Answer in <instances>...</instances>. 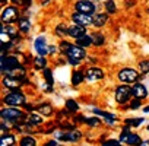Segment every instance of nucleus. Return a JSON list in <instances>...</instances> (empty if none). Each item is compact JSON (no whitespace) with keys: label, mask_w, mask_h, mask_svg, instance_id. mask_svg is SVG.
I'll list each match as a JSON object with an SVG mask.
<instances>
[{"label":"nucleus","mask_w":149,"mask_h":146,"mask_svg":"<svg viewBox=\"0 0 149 146\" xmlns=\"http://www.w3.org/2000/svg\"><path fill=\"white\" fill-rule=\"evenodd\" d=\"M26 102H28V98L22 88L10 89L9 92H6L2 97V104L6 107H21L22 108Z\"/></svg>","instance_id":"nucleus-1"},{"label":"nucleus","mask_w":149,"mask_h":146,"mask_svg":"<svg viewBox=\"0 0 149 146\" xmlns=\"http://www.w3.org/2000/svg\"><path fill=\"white\" fill-rule=\"evenodd\" d=\"M142 73L139 72V69L130 67V66H123L117 70L116 78L120 83H126V85H134L136 82L140 81Z\"/></svg>","instance_id":"nucleus-2"},{"label":"nucleus","mask_w":149,"mask_h":146,"mask_svg":"<svg viewBox=\"0 0 149 146\" xmlns=\"http://www.w3.org/2000/svg\"><path fill=\"white\" fill-rule=\"evenodd\" d=\"M26 114H28V113H26L24 108H21V107H3V108H2V113H0V115H2V120L8 121L10 126L25 121Z\"/></svg>","instance_id":"nucleus-3"},{"label":"nucleus","mask_w":149,"mask_h":146,"mask_svg":"<svg viewBox=\"0 0 149 146\" xmlns=\"http://www.w3.org/2000/svg\"><path fill=\"white\" fill-rule=\"evenodd\" d=\"M21 6H16V5H6V6H2V13H0V18H2V24L5 25H12V24H16L21 18V10H19Z\"/></svg>","instance_id":"nucleus-4"},{"label":"nucleus","mask_w":149,"mask_h":146,"mask_svg":"<svg viewBox=\"0 0 149 146\" xmlns=\"http://www.w3.org/2000/svg\"><path fill=\"white\" fill-rule=\"evenodd\" d=\"M114 99L118 105H126L132 101L133 98V92H132V85H126V83H120L114 88Z\"/></svg>","instance_id":"nucleus-5"},{"label":"nucleus","mask_w":149,"mask_h":146,"mask_svg":"<svg viewBox=\"0 0 149 146\" xmlns=\"http://www.w3.org/2000/svg\"><path fill=\"white\" fill-rule=\"evenodd\" d=\"M117 139H118L121 143L127 145V146H136V145H139L140 142H143L142 136H140L139 133L133 131L132 127H129V126H126V124L123 126V129H121V131H120V134H118Z\"/></svg>","instance_id":"nucleus-6"},{"label":"nucleus","mask_w":149,"mask_h":146,"mask_svg":"<svg viewBox=\"0 0 149 146\" xmlns=\"http://www.w3.org/2000/svg\"><path fill=\"white\" fill-rule=\"evenodd\" d=\"M98 3L100 2H94V0H76L73 3V10L81 13H88V15H95L101 9Z\"/></svg>","instance_id":"nucleus-7"},{"label":"nucleus","mask_w":149,"mask_h":146,"mask_svg":"<svg viewBox=\"0 0 149 146\" xmlns=\"http://www.w3.org/2000/svg\"><path fill=\"white\" fill-rule=\"evenodd\" d=\"M0 64H2V75H8V73L13 72L15 69L21 67V60L18 58V56L13 54H5V51H2V58H0Z\"/></svg>","instance_id":"nucleus-8"},{"label":"nucleus","mask_w":149,"mask_h":146,"mask_svg":"<svg viewBox=\"0 0 149 146\" xmlns=\"http://www.w3.org/2000/svg\"><path fill=\"white\" fill-rule=\"evenodd\" d=\"M105 76L104 73V69L100 67V66H89L86 70H85V82L86 83H97V82H101Z\"/></svg>","instance_id":"nucleus-9"},{"label":"nucleus","mask_w":149,"mask_h":146,"mask_svg":"<svg viewBox=\"0 0 149 146\" xmlns=\"http://www.w3.org/2000/svg\"><path fill=\"white\" fill-rule=\"evenodd\" d=\"M70 22L78 24L86 28H91L94 25V15H88V13H81V12H72L70 15Z\"/></svg>","instance_id":"nucleus-10"},{"label":"nucleus","mask_w":149,"mask_h":146,"mask_svg":"<svg viewBox=\"0 0 149 146\" xmlns=\"http://www.w3.org/2000/svg\"><path fill=\"white\" fill-rule=\"evenodd\" d=\"M64 57H72V58H76V60H79V61H84V60L88 57L86 48L78 45L76 42H73V44L70 45V48L67 50V53L64 54Z\"/></svg>","instance_id":"nucleus-11"},{"label":"nucleus","mask_w":149,"mask_h":146,"mask_svg":"<svg viewBox=\"0 0 149 146\" xmlns=\"http://www.w3.org/2000/svg\"><path fill=\"white\" fill-rule=\"evenodd\" d=\"M2 85H3V88H6L8 91H10V89L22 88V86H24V82H22V79H19V78H15V76H10V75H3V78H2Z\"/></svg>","instance_id":"nucleus-12"},{"label":"nucleus","mask_w":149,"mask_h":146,"mask_svg":"<svg viewBox=\"0 0 149 146\" xmlns=\"http://www.w3.org/2000/svg\"><path fill=\"white\" fill-rule=\"evenodd\" d=\"M35 111H38L41 115H44L45 118H50V117H54L56 115V110L54 107L48 102V101H41L35 105Z\"/></svg>","instance_id":"nucleus-13"},{"label":"nucleus","mask_w":149,"mask_h":146,"mask_svg":"<svg viewBox=\"0 0 149 146\" xmlns=\"http://www.w3.org/2000/svg\"><path fill=\"white\" fill-rule=\"evenodd\" d=\"M88 34V28L86 26H82V25H78V24H69V32H67V37L72 38V40H78L81 38L82 35Z\"/></svg>","instance_id":"nucleus-14"},{"label":"nucleus","mask_w":149,"mask_h":146,"mask_svg":"<svg viewBox=\"0 0 149 146\" xmlns=\"http://www.w3.org/2000/svg\"><path fill=\"white\" fill-rule=\"evenodd\" d=\"M132 92H133V98H139V99L149 98V89L142 82H136L134 85H132Z\"/></svg>","instance_id":"nucleus-15"},{"label":"nucleus","mask_w":149,"mask_h":146,"mask_svg":"<svg viewBox=\"0 0 149 146\" xmlns=\"http://www.w3.org/2000/svg\"><path fill=\"white\" fill-rule=\"evenodd\" d=\"M34 50L38 56H47L48 54V44L45 41L44 35H38L34 41Z\"/></svg>","instance_id":"nucleus-16"},{"label":"nucleus","mask_w":149,"mask_h":146,"mask_svg":"<svg viewBox=\"0 0 149 146\" xmlns=\"http://www.w3.org/2000/svg\"><path fill=\"white\" fill-rule=\"evenodd\" d=\"M108 22H110V15L107 12H97L94 15V25H92V28L102 29Z\"/></svg>","instance_id":"nucleus-17"},{"label":"nucleus","mask_w":149,"mask_h":146,"mask_svg":"<svg viewBox=\"0 0 149 146\" xmlns=\"http://www.w3.org/2000/svg\"><path fill=\"white\" fill-rule=\"evenodd\" d=\"M18 134L12 130L9 133H5L0 136V146H16L18 143Z\"/></svg>","instance_id":"nucleus-18"},{"label":"nucleus","mask_w":149,"mask_h":146,"mask_svg":"<svg viewBox=\"0 0 149 146\" xmlns=\"http://www.w3.org/2000/svg\"><path fill=\"white\" fill-rule=\"evenodd\" d=\"M18 146H38V137L32 133L21 134L18 139Z\"/></svg>","instance_id":"nucleus-19"},{"label":"nucleus","mask_w":149,"mask_h":146,"mask_svg":"<svg viewBox=\"0 0 149 146\" xmlns=\"http://www.w3.org/2000/svg\"><path fill=\"white\" fill-rule=\"evenodd\" d=\"M26 121H29L31 124H34V126H44L45 124V117L44 115H41L38 111H32V113H28L26 114V118H25Z\"/></svg>","instance_id":"nucleus-20"},{"label":"nucleus","mask_w":149,"mask_h":146,"mask_svg":"<svg viewBox=\"0 0 149 146\" xmlns=\"http://www.w3.org/2000/svg\"><path fill=\"white\" fill-rule=\"evenodd\" d=\"M70 81H72V85H73V86H81V85L85 82V72L81 70V69H74V70L72 72Z\"/></svg>","instance_id":"nucleus-21"},{"label":"nucleus","mask_w":149,"mask_h":146,"mask_svg":"<svg viewBox=\"0 0 149 146\" xmlns=\"http://www.w3.org/2000/svg\"><path fill=\"white\" fill-rule=\"evenodd\" d=\"M67 131V142H72V143H78L84 139V133L81 129H73V130H66Z\"/></svg>","instance_id":"nucleus-22"},{"label":"nucleus","mask_w":149,"mask_h":146,"mask_svg":"<svg viewBox=\"0 0 149 146\" xmlns=\"http://www.w3.org/2000/svg\"><path fill=\"white\" fill-rule=\"evenodd\" d=\"M16 26H18V29L21 31V34H28L29 31H31V21H29V18H26V16H21L19 18V21L16 22Z\"/></svg>","instance_id":"nucleus-23"},{"label":"nucleus","mask_w":149,"mask_h":146,"mask_svg":"<svg viewBox=\"0 0 149 146\" xmlns=\"http://www.w3.org/2000/svg\"><path fill=\"white\" fill-rule=\"evenodd\" d=\"M91 37H92V42H94V47H102V45H105V37H104V34L100 31V29H97V31H92L91 32Z\"/></svg>","instance_id":"nucleus-24"},{"label":"nucleus","mask_w":149,"mask_h":146,"mask_svg":"<svg viewBox=\"0 0 149 146\" xmlns=\"http://www.w3.org/2000/svg\"><path fill=\"white\" fill-rule=\"evenodd\" d=\"M74 42H76L78 45L84 47V48H89V47H94V42H92V37H91V32L82 35L81 38L74 40Z\"/></svg>","instance_id":"nucleus-25"},{"label":"nucleus","mask_w":149,"mask_h":146,"mask_svg":"<svg viewBox=\"0 0 149 146\" xmlns=\"http://www.w3.org/2000/svg\"><path fill=\"white\" fill-rule=\"evenodd\" d=\"M32 64H34V69L35 70H41L42 72L48 66V60L45 58V56H37V57H34Z\"/></svg>","instance_id":"nucleus-26"},{"label":"nucleus","mask_w":149,"mask_h":146,"mask_svg":"<svg viewBox=\"0 0 149 146\" xmlns=\"http://www.w3.org/2000/svg\"><path fill=\"white\" fill-rule=\"evenodd\" d=\"M67 32H69V25L66 22H60L54 26V34L60 38H66L67 37Z\"/></svg>","instance_id":"nucleus-27"},{"label":"nucleus","mask_w":149,"mask_h":146,"mask_svg":"<svg viewBox=\"0 0 149 146\" xmlns=\"http://www.w3.org/2000/svg\"><path fill=\"white\" fill-rule=\"evenodd\" d=\"M64 107H66V110L70 111V114H76V113L81 110L79 102H78L76 99H72V98H69V99L64 101Z\"/></svg>","instance_id":"nucleus-28"},{"label":"nucleus","mask_w":149,"mask_h":146,"mask_svg":"<svg viewBox=\"0 0 149 146\" xmlns=\"http://www.w3.org/2000/svg\"><path fill=\"white\" fill-rule=\"evenodd\" d=\"M143 123H145V118H143V117H140V118L132 117V118H124V120H123V124H126V126H129V127H132V129H137V127H140Z\"/></svg>","instance_id":"nucleus-29"},{"label":"nucleus","mask_w":149,"mask_h":146,"mask_svg":"<svg viewBox=\"0 0 149 146\" xmlns=\"http://www.w3.org/2000/svg\"><path fill=\"white\" fill-rule=\"evenodd\" d=\"M86 126H88L89 129H98V127L102 126V121H101V118H100L98 115H91V117H88V120H86Z\"/></svg>","instance_id":"nucleus-30"},{"label":"nucleus","mask_w":149,"mask_h":146,"mask_svg":"<svg viewBox=\"0 0 149 146\" xmlns=\"http://www.w3.org/2000/svg\"><path fill=\"white\" fill-rule=\"evenodd\" d=\"M104 10L108 15H116L117 13V5H116L114 0H107V2H104Z\"/></svg>","instance_id":"nucleus-31"},{"label":"nucleus","mask_w":149,"mask_h":146,"mask_svg":"<svg viewBox=\"0 0 149 146\" xmlns=\"http://www.w3.org/2000/svg\"><path fill=\"white\" fill-rule=\"evenodd\" d=\"M92 113H94L95 115H101V117H104L105 120L117 118V115H116L114 113H108V111H104V110H101V108H92Z\"/></svg>","instance_id":"nucleus-32"},{"label":"nucleus","mask_w":149,"mask_h":146,"mask_svg":"<svg viewBox=\"0 0 149 146\" xmlns=\"http://www.w3.org/2000/svg\"><path fill=\"white\" fill-rule=\"evenodd\" d=\"M42 76H44V81L50 85H54V76H53V70L47 66L44 70H42Z\"/></svg>","instance_id":"nucleus-33"},{"label":"nucleus","mask_w":149,"mask_h":146,"mask_svg":"<svg viewBox=\"0 0 149 146\" xmlns=\"http://www.w3.org/2000/svg\"><path fill=\"white\" fill-rule=\"evenodd\" d=\"M137 69L142 75H149V58H145L142 61H139L137 64Z\"/></svg>","instance_id":"nucleus-34"},{"label":"nucleus","mask_w":149,"mask_h":146,"mask_svg":"<svg viewBox=\"0 0 149 146\" xmlns=\"http://www.w3.org/2000/svg\"><path fill=\"white\" fill-rule=\"evenodd\" d=\"M73 42H70V41H67L66 38H61L60 40V42H58V50H60V53L64 56L66 53H67V50L70 48V45H72Z\"/></svg>","instance_id":"nucleus-35"},{"label":"nucleus","mask_w":149,"mask_h":146,"mask_svg":"<svg viewBox=\"0 0 149 146\" xmlns=\"http://www.w3.org/2000/svg\"><path fill=\"white\" fill-rule=\"evenodd\" d=\"M142 101L143 99H139V98H132V101L129 102V105H127V108L129 110H142V107H143V104H142Z\"/></svg>","instance_id":"nucleus-36"},{"label":"nucleus","mask_w":149,"mask_h":146,"mask_svg":"<svg viewBox=\"0 0 149 146\" xmlns=\"http://www.w3.org/2000/svg\"><path fill=\"white\" fill-rule=\"evenodd\" d=\"M86 120H88V115H84V114H78V115H73L72 117V121L76 124V126L86 124Z\"/></svg>","instance_id":"nucleus-37"},{"label":"nucleus","mask_w":149,"mask_h":146,"mask_svg":"<svg viewBox=\"0 0 149 146\" xmlns=\"http://www.w3.org/2000/svg\"><path fill=\"white\" fill-rule=\"evenodd\" d=\"M101 146H127V145L121 143L118 139H107L101 143Z\"/></svg>","instance_id":"nucleus-38"},{"label":"nucleus","mask_w":149,"mask_h":146,"mask_svg":"<svg viewBox=\"0 0 149 146\" xmlns=\"http://www.w3.org/2000/svg\"><path fill=\"white\" fill-rule=\"evenodd\" d=\"M70 115V111L69 110H61V111H58V113H56V117H57V120L60 121L61 118H66V117H69Z\"/></svg>","instance_id":"nucleus-39"},{"label":"nucleus","mask_w":149,"mask_h":146,"mask_svg":"<svg viewBox=\"0 0 149 146\" xmlns=\"http://www.w3.org/2000/svg\"><path fill=\"white\" fill-rule=\"evenodd\" d=\"M66 60H67V63L70 64V66H73V67H76V66H79L82 61H79V60H76V58H72V57H66Z\"/></svg>","instance_id":"nucleus-40"},{"label":"nucleus","mask_w":149,"mask_h":146,"mask_svg":"<svg viewBox=\"0 0 149 146\" xmlns=\"http://www.w3.org/2000/svg\"><path fill=\"white\" fill-rule=\"evenodd\" d=\"M22 108H24L26 113H32V111H35V105H34L32 102H26V104H25Z\"/></svg>","instance_id":"nucleus-41"},{"label":"nucleus","mask_w":149,"mask_h":146,"mask_svg":"<svg viewBox=\"0 0 149 146\" xmlns=\"http://www.w3.org/2000/svg\"><path fill=\"white\" fill-rule=\"evenodd\" d=\"M58 143H60V142H58L57 139H54V137H53V139H50V140L44 142V145H42V146H58Z\"/></svg>","instance_id":"nucleus-42"},{"label":"nucleus","mask_w":149,"mask_h":146,"mask_svg":"<svg viewBox=\"0 0 149 146\" xmlns=\"http://www.w3.org/2000/svg\"><path fill=\"white\" fill-rule=\"evenodd\" d=\"M57 51H60L58 50V45H54V44L53 45H48V56H54Z\"/></svg>","instance_id":"nucleus-43"},{"label":"nucleus","mask_w":149,"mask_h":146,"mask_svg":"<svg viewBox=\"0 0 149 146\" xmlns=\"http://www.w3.org/2000/svg\"><path fill=\"white\" fill-rule=\"evenodd\" d=\"M136 146H149V142H148V140H143V142H140V143L136 145Z\"/></svg>","instance_id":"nucleus-44"},{"label":"nucleus","mask_w":149,"mask_h":146,"mask_svg":"<svg viewBox=\"0 0 149 146\" xmlns=\"http://www.w3.org/2000/svg\"><path fill=\"white\" fill-rule=\"evenodd\" d=\"M142 111H143L145 114H148V113H149V105H145V107H142Z\"/></svg>","instance_id":"nucleus-45"},{"label":"nucleus","mask_w":149,"mask_h":146,"mask_svg":"<svg viewBox=\"0 0 149 146\" xmlns=\"http://www.w3.org/2000/svg\"><path fill=\"white\" fill-rule=\"evenodd\" d=\"M8 2H9V0H0V3H2V6H5Z\"/></svg>","instance_id":"nucleus-46"},{"label":"nucleus","mask_w":149,"mask_h":146,"mask_svg":"<svg viewBox=\"0 0 149 146\" xmlns=\"http://www.w3.org/2000/svg\"><path fill=\"white\" fill-rule=\"evenodd\" d=\"M94 2H100V0H94Z\"/></svg>","instance_id":"nucleus-47"},{"label":"nucleus","mask_w":149,"mask_h":146,"mask_svg":"<svg viewBox=\"0 0 149 146\" xmlns=\"http://www.w3.org/2000/svg\"><path fill=\"white\" fill-rule=\"evenodd\" d=\"M73 146H78V145H76V143H74V145H73Z\"/></svg>","instance_id":"nucleus-48"}]
</instances>
